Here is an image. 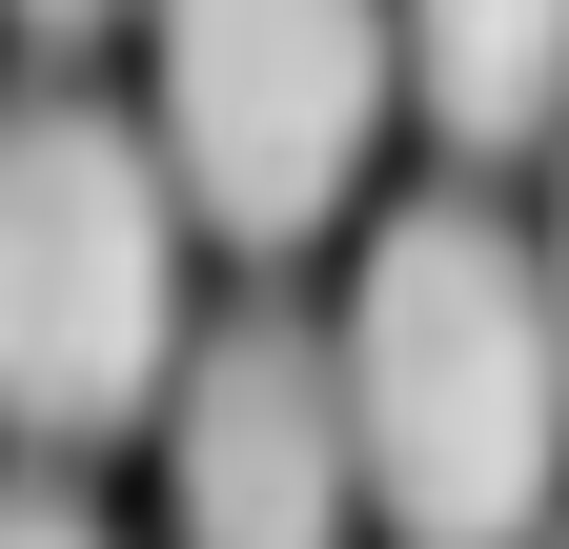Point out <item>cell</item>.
I'll return each mask as SVG.
<instances>
[{
  "mask_svg": "<svg viewBox=\"0 0 569 549\" xmlns=\"http://www.w3.org/2000/svg\"><path fill=\"white\" fill-rule=\"evenodd\" d=\"M346 468L407 549H549L569 489V347H549V264L509 203L427 183L346 264Z\"/></svg>",
  "mask_w": 569,
  "mask_h": 549,
  "instance_id": "1",
  "label": "cell"
},
{
  "mask_svg": "<svg viewBox=\"0 0 569 549\" xmlns=\"http://www.w3.org/2000/svg\"><path fill=\"white\" fill-rule=\"evenodd\" d=\"M183 387V183L122 102H0V428L102 448Z\"/></svg>",
  "mask_w": 569,
  "mask_h": 549,
  "instance_id": "2",
  "label": "cell"
},
{
  "mask_svg": "<svg viewBox=\"0 0 569 549\" xmlns=\"http://www.w3.org/2000/svg\"><path fill=\"white\" fill-rule=\"evenodd\" d=\"M387 82H407L387 0H142V143H163L183 224H224L244 264L346 224Z\"/></svg>",
  "mask_w": 569,
  "mask_h": 549,
  "instance_id": "3",
  "label": "cell"
},
{
  "mask_svg": "<svg viewBox=\"0 0 569 549\" xmlns=\"http://www.w3.org/2000/svg\"><path fill=\"white\" fill-rule=\"evenodd\" d=\"M346 347L306 306H224L163 387V529L183 549H346Z\"/></svg>",
  "mask_w": 569,
  "mask_h": 549,
  "instance_id": "4",
  "label": "cell"
},
{
  "mask_svg": "<svg viewBox=\"0 0 569 549\" xmlns=\"http://www.w3.org/2000/svg\"><path fill=\"white\" fill-rule=\"evenodd\" d=\"M387 41H407V102L468 163L569 143V0H387Z\"/></svg>",
  "mask_w": 569,
  "mask_h": 549,
  "instance_id": "5",
  "label": "cell"
},
{
  "mask_svg": "<svg viewBox=\"0 0 569 549\" xmlns=\"http://www.w3.org/2000/svg\"><path fill=\"white\" fill-rule=\"evenodd\" d=\"M0 549H122V529H102L82 489H0Z\"/></svg>",
  "mask_w": 569,
  "mask_h": 549,
  "instance_id": "6",
  "label": "cell"
},
{
  "mask_svg": "<svg viewBox=\"0 0 569 549\" xmlns=\"http://www.w3.org/2000/svg\"><path fill=\"white\" fill-rule=\"evenodd\" d=\"M0 21H21V41H102L122 0H0Z\"/></svg>",
  "mask_w": 569,
  "mask_h": 549,
  "instance_id": "7",
  "label": "cell"
},
{
  "mask_svg": "<svg viewBox=\"0 0 569 549\" xmlns=\"http://www.w3.org/2000/svg\"><path fill=\"white\" fill-rule=\"evenodd\" d=\"M529 264H549V347H569V183H549V244H529Z\"/></svg>",
  "mask_w": 569,
  "mask_h": 549,
  "instance_id": "8",
  "label": "cell"
},
{
  "mask_svg": "<svg viewBox=\"0 0 569 549\" xmlns=\"http://www.w3.org/2000/svg\"><path fill=\"white\" fill-rule=\"evenodd\" d=\"M549 549H569V529H549Z\"/></svg>",
  "mask_w": 569,
  "mask_h": 549,
  "instance_id": "9",
  "label": "cell"
}]
</instances>
